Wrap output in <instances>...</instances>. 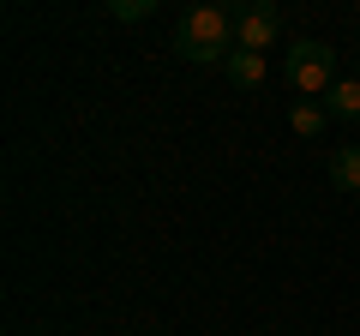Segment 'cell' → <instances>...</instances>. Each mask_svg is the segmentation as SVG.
Returning a JSON list of instances; mask_svg holds the SVG:
<instances>
[{
  "label": "cell",
  "mask_w": 360,
  "mask_h": 336,
  "mask_svg": "<svg viewBox=\"0 0 360 336\" xmlns=\"http://www.w3.org/2000/svg\"><path fill=\"white\" fill-rule=\"evenodd\" d=\"M174 54L193 66H210V60H229L234 54V13L229 6H186L174 25Z\"/></svg>",
  "instance_id": "cell-1"
},
{
  "label": "cell",
  "mask_w": 360,
  "mask_h": 336,
  "mask_svg": "<svg viewBox=\"0 0 360 336\" xmlns=\"http://www.w3.org/2000/svg\"><path fill=\"white\" fill-rule=\"evenodd\" d=\"M288 84H295V91H307V96H324L336 84V54L324 49V42H312V37H300L295 49H288Z\"/></svg>",
  "instance_id": "cell-2"
},
{
  "label": "cell",
  "mask_w": 360,
  "mask_h": 336,
  "mask_svg": "<svg viewBox=\"0 0 360 336\" xmlns=\"http://www.w3.org/2000/svg\"><path fill=\"white\" fill-rule=\"evenodd\" d=\"M229 13H234V49H246V54H264L276 42V30H283V13L270 0H240Z\"/></svg>",
  "instance_id": "cell-3"
},
{
  "label": "cell",
  "mask_w": 360,
  "mask_h": 336,
  "mask_svg": "<svg viewBox=\"0 0 360 336\" xmlns=\"http://www.w3.org/2000/svg\"><path fill=\"white\" fill-rule=\"evenodd\" d=\"M324 115L330 120H354L360 115V78H336L330 91H324Z\"/></svg>",
  "instance_id": "cell-4"
},
{
  "label": "cell",
  "mask_w": 360,
  "mask_h": 336,
  "mask_svg": "<svg viewBox=\"0 0 360 336\" xmlns=\"http://www.w3.org/2000/svg\"><path fill=\"white\" fill-rule=\"evenodd\" d=\"M330 186L336 193H360V144L330 150Z\"/></svg>",
  "instance_id": "cell-5"
},
{
  "label": "cell",
  "mask_w": 360,
  "mask_h": 336,
  "mask_svg": "<svg viewBox=\"0 0 360 336\" xmlns=\"http://www.w3.org/2000/svg\"><path fill=\"white\" fill-rule=\"evenodd\" d=\"M229 78L240 84V91H258V84H264V54L234 49V54H229Z\"/></svg>",
  "instance_id": "cell-6"
},
{
  "label": "cell",
  "mask_w": 360,
  "mask_h": 336,
  "mask_svg": "<svg viewBox=\"0 0 360 336\" xmlns=\"http://www.w3.org/2000/svg\"><path fill=\"white\" fill-rule=\"evenodd\" d=\"M324 120H330V115H324L319 103H295V115H288V127H295L300 138H319V132H324Z\"/></svg>",
  "instance_id": "cell-7"
},
{
  "label": "cell",
  "mask_w": 360,
  "mask_h": 336,
  "mask_svg": "<svg viewBox=\"0 0 360 336\" xmlns=\"http://www.w3.org/2000/svg\"><path fill=\"white\" fill-rule=\"evenodd\" d=\"M108 13H115V18H150V13H156V0H115Z\"/></svg>",
  "instance_id": "cell-8"
}]
</instances>
